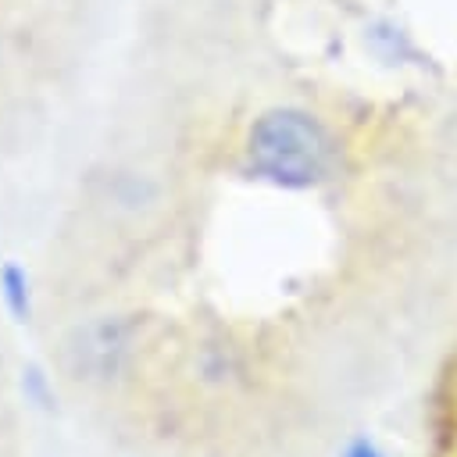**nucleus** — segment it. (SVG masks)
<instances>
[{"label": "nucleus", "mask_w": 457, "mask_h": 457, "mask_svg": "<svg viewBox=\"0 0 457 457\" xmlns=\"http://www.w3.org/2000/svg\"><path fill=\"white\" fill-rule=\"evenodd\" d=\"M250 168L286 189H307L328 179L336 146L328 129L303 107H271L246 132Z\"/></svg>", "instance_id": "obj_1"}, {"label": "nucleus", "mask_w": 457, "mask_h": 457, "mask_svg": "<svg viewBox=\"0 0 457 457\" xmlns=\"http://www.w3.org/2000/svg\"><path fill=\"white\" fill-rule=\"evenodd\" d=\"M0 282H4V296H7L11 311L18 318H25L29 314V282H25V271L14 268V264H7L4 275H0Z\"/></svg>", "instance_id": "obj_2"}]
</instances>
